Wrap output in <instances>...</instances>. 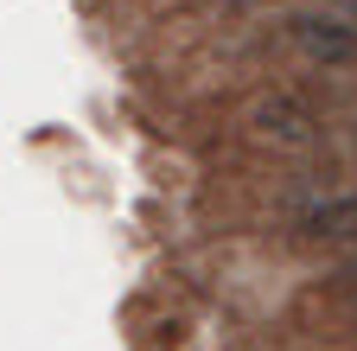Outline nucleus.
Listing matches in <instances>:
<instances>
[{"instance_id":"nucleus-1","label":"nucleus","mask_w":357,"mask_h":351,"mask_svg":"<svg viewBox=\"0 0 357 351\" xmlns=\"http://www.w3.org/2000/svg\"><path fill=\"white\" fill-rule=\"evenodd\" d=\"M287 38L312 58V64H357V26L332 20V13H294Z\"/></svg>"},{"instance_id":"nucleus-2","label":"nucleus","mask_w":357,"mask_h":351,"mask_svg":"<svg viewBox=\"0 0 357 351\" xmlns=\"http://www.w3.org/2000/svg\"><path fill=\"white\" fill-rule=\"evenodd\" d=\"M294 237L300 243H357V192H338V198H319L294 217Z\"/></svg>"},{"instance_id":"nucleus-3","label":"nucleus","mask_w":357,"mask_h":351,"mask_svg":"<svg viewBox=\"0 0 357 351\" xmlns=\"http://www.w3.org/2000/svg\"><path fill=\"white\" fill-rule=\"evenodd\" d=\"M255 121L268 128V135H281V141H294V147H300V141H312V115H306L300 103H287V96H275V103H261V109H255Z\"/></svg>"},{"instance_id":"nucleus-4","label":"nucleus","mask_w":357,"mask_h":351,"mask_svg":"<svg viewBox=\"0 0 357 351\" xmlns=\"http://www.w3.org/2000/svg\"><path fill=\"white\" fill-rule=\"evenodd\" d=\"M332 287H338V294H344V300H357V262H344V269H338V275H332Z\"/></svg>"},{"instance_id":"nucleus-5","label":"nucleus","mask_w":357,"mask_h":351,"mask_svg":"<svg viewBox=\"0 0 357 351\" xmlns=\"http://www.w3.org/2000/svg\"><path fill=\"white\" fill-rule=\"evenodd\" d=\"M351 7H357V0H351Z\"/></svg>"}]
</instances>
